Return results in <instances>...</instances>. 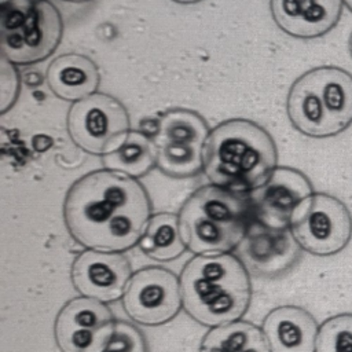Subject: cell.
Segmentation results:
<instances>
[{"label": "cell", "instance_id": "1", "mask_svg": "<svg viewBox=\"0 0 352 352\" xmlns=\"http://www.w3.org/2000/svg\"><path fill=\"white\" fill-rule=\"evenodd\" d=\"M151 214L139 179L106 168L77 179L63 199L65 226L85 249L129 250L139 243Z\"/></svg>", "mask_w": 352, "mask_h": 352}, {"label": "cell", "instance_id": "2", "mask_svg": "<svg viewBox=\"0 0 352 352\" xmlns=\"http://www.w3.org/2000/svg\"><path fill=\"white\" fill-rule=\"evenodd\" d=\"M179 276L183 309L202 326L242 319L250 305V272L234 253L194 254Z\"/></svg>", "mask_w": 352, "mask_h": 352}, {"label": "cell", "instance_id": "3", "mask_svg": "<svg viewBox=\"0 0 352 352\" xmlns=\"http://www.w3.org/2000/svg\"><path fill=\"white\" fill-rule=\"evenodd\" d=\"M276 166L272 136L250 120L220 122L210 129L204 146V173L209 183L238 192L261 186Z\"/></svg>", "mask_w": 352, "mask_h": 352}, {"label": "cell", "instance_id": "4", "mask_svg": "<svg viewBox=\"0 0 352 352\" xmlns=\"http://www.w3.org/2000/svg\"><path fill=\"white\" fill-rule=\"evenodd\" d=\"M177 216L183 241L194 254L232 253L253 221L248 192L212 183L197 188Z\"/></svg>", "mask_w": 352, "mask_h": 352}, {"label": "cell", "instance_id": "5", "mask_svg": "<svg viewBox=\"0 0 352 352\" xmlns=\"http://www.w3.org/2000/svg\"><path fill=\"white\" fill-rule=\"evenodd\" d=\"M286 111L305 136L323 139L352 125V74L338 66H318L292 84Z\"/></svg>", "mask_w": 352, "mask_h": 352}, {"label": "cell", "instance_id": "6", "mask_svg": "<svg viewBox=\"0 0 352 352\" xmlns=\"http://www.w3.org/2000/svg\"><path fill=\"white\" fill-rule=\"evenodd\" d=\"M63 33L60 12L50 0H7L0 10L1 58L12 65L47 59Z\"/></svg>", "mask_w": 352, "mask_h": 352}, {"label": "cell", "instance_id": "7", "mask_svg": "<svg viewBox=\"0 0 352 352\" xmlns=\"http://www.w3.org/2000/svg\"><path fill=\"white\" fill-rule=\"evenodd\" d=\"M66 125L77 147L102 157L116 151L132 131L124 104L103 92L74 102L67 111Z\"/></svg>", "mask_w": 352, "mask_h": 352}, {"label": "cell", "instance_id": "8", "mask_svg": "<svg viewBox=\"0 0 352 352\" xmlns=\"http://www.w3.org/2000/svg\"><path fill=\"white\" fill-rule=\"evenodd\" d=\"M289 228L304 252L334 256L351 242L352 214L340 198L314 192L296 209Z\"/></svg>", "mask_w": 352, "mask_h": 352}, {"label": "cell", "instance_id": "9", "mask_svg": "<svg viewBox=\"0 0 352 352\" xmlns=\"http://www.w3.org/2000/svg\"><path fill=\"white\" fill-rule=\"evenodd\" d=\"M129 319L143 326H161L183 308L180 276L164 267L135 271L121 298Z\"/></svg>", "mask_w": 352, "mask_h": 352}, {"label": "cell", "instance_id": "10", "mask_svg": "<svg viewBox=\"0 0 352 352\" xmlns=\"http://www.w3.org/2000/svg\"><path fill=\"white\" fill-rule=\"evenodd\" d=\"M116 323L106 302L77 296L59 309L54 322V338L60 352H102Z\"/></svg>", "mask_w": 352, "mask_h": 352}, {"label": "cell", "instance_id": "11", "mask_svg": "<svg viewBox=\"0 0 352 352\" xmlns=\"http://www.w3.org/2000/svg\"><path fill=\"white\" fill-rule=\"evenodd\" d=\"M312 194V183L301 170L276 166L261 186L248 192L253 221L270 228H289L296 209Z\"/></svg>", "mask_w": 352, "mask_h": 352}, {"label": "cell", "instance_id": "12", "mask_svg": "<svg viewBox=\"0 0 352 352\" xmlns=\"http://www.w3.org/2000/svg\"><path fill=\"white\" fill-rule=\"evenodd\" d=\"M132 274L124 252L85 249L74 258L70 278L80 296L107 304L122 298Z\"/></svg>", "mask_w": 352, "mask_h": 352}, {"label": "cell", "instance_id": "13", "mask_svg": "<svg viewBox=\"0 0 352 352\" xmlns=\"http://www.w3.org/2000/svg\"><path fill=\"white\" fill-rule=\"evenodd\" d=\"M238 249L248 271L268 279L289 272L302 253L290 228H270L256 221H252Z\"/></svg>", "mask_w": 352, "mask_h": 352}, {"label": "cell", "instance_id": "14", "mask_svg": "<svg viewBox=\"0 0 352 352\" xmlns=\"http://www.w3.org/2000/svg\"><path fill=\"white\" fill-rule=\"evenodd\" d=\"M344 0H270L276 26L296 38H316L338 23Z\"/></svg>", "mask_w": 352, "mask_h": 352}, {"label": "cell", "instance_id": "15", "mask_svg": "<svg viewBox=\"0 0 352 352\" xmlns=\"http://www.w3.org/2000/svg\"><path fill=\"white\" fill-rule=\"evenodd\" d=\"M261 329L271 352H315L319 326L302 307L280 305L271 309Z\"/></svg>", "mask_w": 352, "mask_h": 352}, {"label": "cell", "instance_id": "16", "mask_svg": "<svg viewBox=\"0 0 352 352\" xmlns=\"http://www.w3.org/2000/svg\"><path fill=\"white\" fill-rule=\"evenodd\" d=\"M45 78L55 96L73 103L98 92L100 84L95 62L76 52L56 56L50 63Z\"/></svg>", "mask_w": 352, "mask_h": 352}, {"label": "cell", "instance_id": "17", "mask_svg": "<svg viewBox=\"0 0 352 352\" xmlns=\"http://www.w3.org/2000/svg\"><path fill=\"white\" fill-rule=\"evenodd\" d=\"M210 131L201 114L188 109H170L161 114L151 136L155 147L204 148Z\"/></svg>", "mask_w": 352, "mask_h": 352}, {"label": "cell", "instance_id": "18", "mask_svg": "<svg viewBox=\"0 0 352 352\" xmlns=\"http://www.w3.org/2000/svg\"><path fill=\"white\" fill-rule=\"evenodd\" d=\"M198 352H271L261 327L248 320H234L209 327Z\"/></svg>", "mask_w": 352, "mask_h": 352}, {"label": "cell", "instance_id": "19", "mask_svg": "<svg viewBox=\"0 0 352 352\" xmlns=\"http://www.w3.org/2000/svg\"><path fill=\"white\" fill-rule=\"evenodd\" d=\"M103 168L139 179L157 168V147L150 135L131 131L125 142L113 153L102 157Z\"/></svg>", "mask_w": 352, "mask_h": 352}, {"label": "cell", "instance_id": "20", "mask_svg": "<svg viewBox=\"0 0 352 352\" xmlns=\"http://www.w3.org/2000/svg\"><path fill=\"white\" fill-rule=\"evenodd\" d=\"M138 245L147 257L155 261L179 258L187 250L180 232L179 216L169 212L151 214Z\"/></svg>", "mask_w": 352, "mask_h": 352}, {"label": "cell", "instance_id": "21", "mask_svg": "<svg viewBox=\"0 0 352 352\" xmlns=\"http://www.w3.org/2000/svg\"><path fill=\"white\" fill-rule=\"evenodd\" d=\"M315 352H352V314L330 316L319 326Z\"/></svg>", "mask_w": 352, "mask_h": 352}, {"label": "cell", "instance_id": "22", "mask_svg": "<svg viewBox=\"0 0 352 352\" xmlns=\"http://www.w3.org/2000/svg\"><path fill=\"white\" fill-rule=\"evenodd\" d=\"M102 352H148L144 334L126 320H117L114 333Z\"/></svg>", "mask_w": 352, "mask_h": 352}, {"label": "cell", "instance_id": "23", "mask_svg": "<svg viewBox=\"0 0 352 352\" xmlns=\"http://www.w3.org/2000/svg\"><path fill=\"white\" fill-rule=\"evenodd\" d=\"M18 74L11 62L1 58V113L4 114L14 103L18 94Z\"/></svg>", "mask_w": 352, "mask_h": 352}, {"label": "cell", "instance_id": "24", "mask_svg": "<svg viewBox=\"0 0 352 352\" xmlns=\"http://www.w3.org/2000/svg\"><path fill=\"white\" fill-rule=\"evenodd\" d=\"M175 3H180V4H194V3H198V1H202V0H172Z\"/></svg>", "mask_w": 352, "mask_h": 352}, {"label": "cell", "instance_id": "25", "mask_svg": "<svg viewBox=\"0 0 352 352\" xmlns=\"http://www.w3.org/2000/svg\"><path fill=\"white\" fill-rule=\"evenodd\" d=\"M344 6H346V8L352 11V0H344Z\"/></svg>", "mask_w": 352, "mask_h": 352}, {"label": "cell", "instance_id": "26", "mask_svg": "<svg viewBox=\"0 0 352 352\" xmlns=\"http://www.w3.org/2000/svg\"><path fill=\"white\" fill-rule=\"evenodd\" d=\"M348 47H349V54H351V56H352V33H351V36H349V43H348Z\"/></svg>", "mask_w": 352, "mask_h": 352}, {"label": "cell", "instance_id": "27", "mask_svg": "<svg viewBox=\"0 0 352 352\" xmlns=\"http://www.w3.org/2000/svg\"><path fill=\"white\" fill-rule=\"evenodd\" d=\"M63 1H70V3H84V1H88V0H63Z\"/></svg>", "mask_w": 352, "mask_h": 352}]
</instances>
